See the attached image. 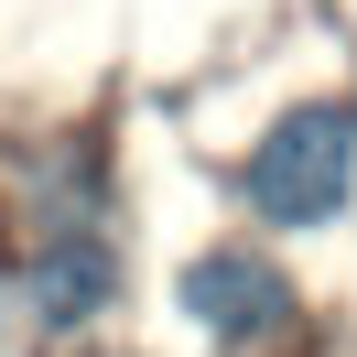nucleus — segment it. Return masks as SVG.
<instances>
[{
	"mask_svg": "<svg viewBox=\"0 0 357 357\" xmlns=\"http://www.w3.org/2000/svg\"><path fill=\"white\" fill-rule=\"evenodd\" d=\"M0 325H11V282H0Z\"/></svg>",
	"mask_w": 357,
	"mask_h": 357,
	"instance_id": "nucleus-4",
	"label": "nucleus"
},
{
	"mask_svg": "<svg viewBox=\"0 0 357 357\" xmlns=\"http://www.w3.org/2000/svg\"><path fill=\"white\" fill-rule=\"evenodd\" d=\"M87 357H130V347H87Z\"/></svg>",
	"mask_w": 357,
	"mask_h": 357,
	"instance_id": "nucleus-5",
	"label": "nucleus"
},
{
	"mask_svg": "<svg viewBox=\"0 0 357 357\" xmlns=\"http://www.w3.org/2000/svg\"><path fill=\"white\" fill-rule=\"evenodd\" d=\"M238 195L260 227H335L357 195V98H303L282 109L238 162Z\"/></svg>",
	"mask_w": 357,
	"mask_h": 357,
	"instance_id": "nucleus-1",
	"label": "nucleus"
},
{
	"mask_svg": "<svg viewBox=\"0 0 357 357\" xmlns=\"http://www.w3.org/2000/svg\"><path fill=\"white\" fill-rule=\"evenodd\" d=\"M174 303H184V325H195L206 347H227V357L271 347V335L292 325V282H282V260H271V249H249V238L195 249V260H184V282H174Z\"/></svg>",
	"mask_w": 357,
	"mask_h": 357,
	"instance_id": "nucleus-3",
	"label": "nucleus"
},
{
	"mask_svg": "<svg viewBox=\"0 0 357 357\" xmlns=\"http://www.w3.org/2000/svg\"><path fill=\"white\" fill-rule=\"evenodd\" d=\"M119 303V238L109 227H33L11 260V314L33 335H87Z\"/></svg>",
	"mask_w": 357,
	"mask_h": 357,
	"instance_id": "nucleus-2",
	"label": "nucleus"
}]
</instances>
